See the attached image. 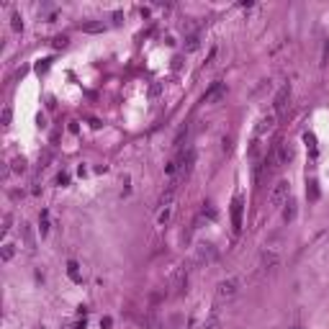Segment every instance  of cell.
Listing matches in <instances>:
<instances>
[{"instance_id": "1", "label": "cell", "mask_w": 329, "mask_h": 329, "mask_svg": "<svg viewBox=\"0 0 329 329\" xmlns=\"http://www.w3.org/2000/svg\"><path fill=\"white\" fill-rule=\"evenodd\" d=\"M288 196H291V183H288V180H278L275 185L270 188L268 201H270V206H273V208H280V206H286Z\"/></svg>"}, {"instance_id": "2", "label": "cell", "mask_w": 329, "mask_h": 329, "mask_svg": "<svg viewBox=\"0 0 329 329\" xmlns=\"http://www.w3.org/2000/svg\"><path fill=\"white\" fill-rule=\"evenodd\" d=\"M239 286H242V278H226L219 283V288H216V296L219 301H224V298H234L237 293H239Z\"/></svg>"}, {"instance_id": "3", "label": "cell", "mask_w": 329, "mask_h": 329, "mask_svg": "<svg viewBox=\"0 0 329 329\" xmlns=\"http://www.w3.org/2000/svg\"><path fill=\"white\" fill-rule=\"evenodd\" d=\"M270 154H273V160H275L278 167H283V164H288L291 160H293V147H291L288 142H278Z\"/></svg>"}, {"instance_id": "4", "label": "cell", "mask_w": 329, "mask_h": 329, "mask_svg": "<svg viewBox=\"0 0 329 329\" xmlns=\"http://www.w3.org/2000/svg\"><path fill=\"white\" fill-rule=\"evenodd\" d=\"M275 113H262L260 116V121H257V126H255V139H262V136H268L270 131H273V126H275Z\"/></svg>"}, {"instance_id": "5", "label": "cell", "mask_w": 329, "mask_h": 329, "mask_svg": "<svg viewBox=\"0 0 329 329\" xmlns=\"http://www.w3.org/2000/svg\"><path fill=\"white\" fill-rule=\"evenodd\" d=\"M288 103H291V85H283L278 93H275V98H273V113H286V108H288Z\"/></svg>"}, {"instance_id": "6", "label": "cell", "mask_w": 329, "mask_h": 329, "mask_svg": "<svg viewBox=\"0 0 329 329\" xmlns=\"http://www.w3.org/2000/svg\"><path fill=\"white\" fill-rule=\"evenodd\" d=\"M224 95H226V85H224L221 80H216V82H211V88L206 90L201 100H203V103L208 106V103H216V100H221Z\"/></svg>"}, {"instance_id": "7", "label": "cell", "mask_w": 329, "mask_h": 329, "mask_svg": "<svg viewBox=\"0 0 329 329\" xmlns=\"http://www.w3.org/2000/svg\"><path fill=\"white\" fill-rule=\"evenodd\" d=\"M216 260V247L211 244V242H201L198 247H196V262H201V265H208V262H214Z\"/></svg>"}, {"instance_id": "8", "label": "cell", "mask_w": 329, "mask_h": 329, "mask_svg": "<svg viewBox=\"0 0 329 329\" xmlns=\"http://www.w3.org/2000/svg\"><path fill=\"white\" fill-rule=\"evenodd\" d=\"M242 211H244V201H242L239 193H237L234 201H232V226H234V232L242 229Z\"/></svg>"}, {"instance_id": "9", "label": "cell", "mask_w": 329, "mask_h": 329, "mask_svg": "<svg viewBox=\"0 0 329 329\" xmlns=\"http://www.w3.org/2000/svg\"><path fill=\"white\" fill-rule=\"evenodd\" d=\"M188 273H190V268H188V265H178L175 278H172V283H175V291H183V288L188 286Z\"/></svg>"}, {"instance_id": "10", "label": "cell", "mask_w": 329, "mask_h": 329, "mask_svg": "<svg viewBox=\"0 0 329 329\" xmlns=\"http://www.w3.org/2000/svg\"><path fill=\"white\" fill-rule=\"evenodd\" d=\"M278 265V252L275 250H265L262 252V270H273Z\"/></svg>"}, {"instance_id": "11", "label": "cell", "mask_w": 329, "mask_h": 329, "mask_svg": "<svg viewBox=\"0 0 329 329\" xmlns=\"http://www.w3.org/2000/svg\"><path fill=\"white\" fill-rule=\"evenodd\" d=\"M283 219H286V221H293L296 219V201H286V206H283Z\"/></svg>"}, {"instance_id": "12", "label": "cell", "mask_w": 329, "mask_h": 329, "mask_svg": "<svg viewBox=\"0 0 329 329\" xmlns=\"http://www.w3.org/2000/svg\"><path fill=\"white\" fill-rule=\"evenodd\" d=\"M21 234H23V242H26V247H29V250H34V234H31V226L29 224H21Z\"/></svg>"}, {"instance_id": "13", "label": "cell", "mask_w": 329, "mask_h": 329, "mask_svg": "<svg viewBox=\"0 0 329 329\" xmlns=\"http://www.w3.org/2000/svg\"><path fill=\"white\" fill-rule=\"evenodd\" d=\"M201 47V36L198 34H190L188 36V44H185V52H196Z\"/></svg>"}, {"instance_id": "14", "label": "cell", "mask_w": 329, "mask_h": 329, "mask_svg": "<svg viewBox=\"0 0 329 329\" xmlns=\"http://www.w3.org/2000/svg\"><path fill=\"white\" fill-rule=\"evenodd\" d=\"M106 29V23L100 21V23H82V31H88V34H98V31H103Z\"/></svg>"}, {"instance_id": "15", "label": "cell", "mask_w": 329, "mask_h": 329, "mask_svg": "<svg viewBox=\"0 0 329 329\" xmlns=\"http://www.w3.org/2000/svg\"><path fill=\"white\" fill-rule=\"evenodd\" d=\"M39 229H41V234L49 232V214L47 211H41V216H39Z\"/></svg>"}, {"instance_id": "16", "label": "cell", "mask_w": 329, "mask_h": 329, "mask_svg": "<svg viewBox=\"0 0 329 329\" xmlns=\"http://www.w3.org/2000/svg\"><path fill=\"white\" fill-rule=\"evenodd\" d=\"M188 131H190V126L185 124V126H183V129L178 131V136H175V147H183V139L188 136Z\"/></svg>"}, {"instance_id": "17", "label": "cell", "mask_w": 329, "mask_h": 329, "mask_svg": "<svg viewBox=\"0 0 329 329\" xmlns=\"http://www.w3.org/2000/svg\"><path fill=\"white\" fill-rule=\"evenodd\" d=\"M67 273H70V278H72V280H80V273H77V262H72V260H70V262H67Z\"/></svg>"}, {"instance_id": "18", "label": "cell", "mask_w": 329, "mask_h": 329, "mask_svg": "<svg viewBox=\"0 0 329 329\" xmlns=\"http://www.w3.org/2000/svg\"><path fill=\"white\" fill-rule=\"evenodd\" d=\"M170 216H172V206H164L162 211H160V216H157V221H160V224H164Z\"/></svg>"}, {"instance_id": "19", "label": "cell", "mask_w": 329, "mask_h": 329, "mask_svg": "<svg viewBox=\"0 0 329 329\" xmlns=\"http://www.w3.org/2000/svg\"><path fill=\"white\" fill-rule=\"evenodd\" d=\"M11 257H13V244H3V260L8 262Z\"/></svg>"}, {"instance_id": "20", "label": "cell", "mask_w": 329, "mask_h": 329, "mask_svg": "<svg viewBox=\"0 0 329 329\" xmlns=\"http://www.w3.org/2000/svg\"><path fill=\"white\" fill-rule=\"evenodd\" d=\"M13 29H16V31L23 29V21H21V16H18V13H13Z\"/></svg>"}, {"instance_id": "21", "label": "cell", "mask_w": 329, "mask_h": 329, "mask_svg": "<svg viewBox=\"0 0 329 329\" xmlns=\"http://www.w3.org/2000/svg\"><path fill=\"white\" fill-rule=\"evenodd\" d=\"M13 170H16V172H23V170H26V162H23V160H13Z\"/></svg>"}, {"instance_id": "22", "label": "cell", "mask_w": 329, "mask_h": 329, "mask_svg": "<svg viewBox=\"0 0 329 329\" xmlns=\"http://www.w3.org/2000/svg\"><path fill=\"white\" fill-rule=\"evenodd\" d=\"M54 47H67V36H57V39H54Z\"/></svg>"}, {"instance_id": "23", "label": "cell", "mask_w": 329, "mask_h": 329, "mask_svg": "<svg viewBox=\"0 0 329 329\" xmlns=\"http://www.w3.org/2000/svg\"><path fill=\"white\" fill-rule=\"evenodd\" d=\"M3 126H11V108L3 111Z\"/></svg>"}, {"instance_id": "24", "label": "cell", "mask_w": 329, "mask_h": 329, "mask_svg": "<svg viewBox=\"0 0 329 329\" xmlns=\"http://www.w3.org/2000/svg\"><path fill=\"white\" fill-rule=\"evenodd\" d=\"M309 185H311V188H309V196H311V198H319V190H316V183L311 180V183H309Z\"/></svg>"}]
</instances>
